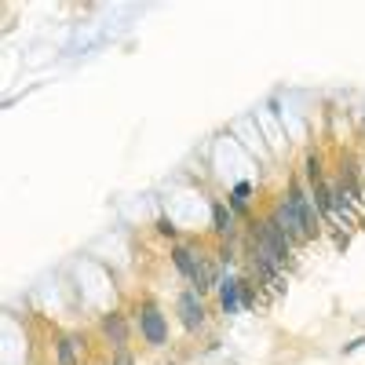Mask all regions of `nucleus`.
<instances>
[{"mask_svg": "<svg viewBox=\"0 0 365 365\" xmlns=\"http://www.w3.org/2000/svg\"><path fill=\"white\" fill-rule=\"evenodd\" d=\"M216 292H220L223 314H237V311H241V278H237V274H220Z\"/></svg>", "mask_w": 365, "mask_h": 365, "instance_id": "nucleus-9", "label": "nucleus"}, {"mask_svg": "<svg viewBox=\"0 0 365 365\" xmlns=\"http://www.w3.org/2000/svg\"><path fill=\"white\" fill-rule=\"evenodd\" d=\"M135 322H139V336L150 344V347H165L168 344V314L158 307L154 299H139L135 307Z\"/></svg>", "mask_w": 365, "mask_h": 365, "instance_id": "nucleus-3", "label": "nucleus"}, {"mask_svg": "<svg viewBox=\"0 0 365 365\" xmlns=\"http://www.w3.org/2000/svg\"><path fill=\"white\" fill-rule=\"evenodd\" d=\"M81 347H84V336H77V332H58L55 361L58 365H81Z\"/></svg>", "mask_w": 365, "mask_h": 365, "instance_id": "nucleus-10", "label": "nucleus"}, {"mask_svg": "<svg viewBox=\"0 0 365 365\" xmlns=\"http://www.w3.org/2000/svg\"><path fill=\"white\" fill-rule=\"evenodd\" d=\"M285 197L296 205V212L303 216V227H307V237L314 241V237L322 234L325 220H322V212H318V205H314V197H311V190H307V182H303L299 175H289V182H285Z\"/></svg>", "mask_w": 365, "mask_h": 365, "instance_id": "nucleus-2", "label": "nucleus"}, {"mask_svg": "<svg viewBox=\"0 0 365 365\" xmlns=\"http://www.w3.org/2000/svg\"><path fill=\"white\" fill-rule=\"evenodd\" d=\"M99 332H103V340H106L113 351H125L128 340H132L128 314H125V311H106V314L99 318Z\"/></svg>", "mask_w": 365, "mask_h": 365, "instance_id": "nucleus-6", "label": "nucleus"}, {"mask_svg": "<svg viewBox=\"0 0 365 365\" xmlns=\"http://www.w3.org/2000/svg\"><path fill=\"white\" fill-rule=\"evenodd\" d=\"M230 194H237V197H245V201H249V194H252V182H237V187H234Z\"/></svg>", "mask_w": 365, "mask_h": 365, "instance_id": "nucleus-16", "label": "nucleus"}, {"mask_svg": "<svg viewBox=\"0 0 365 365\" xmlns=\"http://www.w3.org/2000/svg\"><path fill=\"white\" fill-rule=\"evenodd\" d=\"M212 234L220 241H234L237 237V216L230 212L227 201H212Z\"/></svg>", "mask_w": 365, "mask_h": 365, "instance_id": "nucleus-8", "label": "nucleus"}, {"mask_svg": "<svg viewBox=\"0 0 365 365\" xmlns=\"http://www.w3.org/2000/svg\"><path fill=\"white\" fill-rule=\"evenodd\" d=\"M270 216L278 220V227L292 237V245L299 249V245H311V237H307V227H303V216L296 212V205L285 197V190L274 197V205H270Z\"/></svg>", "mask_w": 365, "mask_h": 365, "instance_id": "nucleus-4", "label": "nucleus"}, {"mask_svg": "<svg viewBox=\"0 0 365 365\" xmlns=\"http://www.w3.org/2000/svg\"><path fill=\"white\" fill-rule=\"evenodd\" d=\"M154 227H158V234H161V237H168L172 245H175V237H179V230H175V223H172L168 216H161V220H158Z\"/></svg>", "mask_w": 365, "mask_h": 365, "instance_id": "nucleus-14", "label": "nucleus"}, {"mask_svg": "<svg viewBox=\"0 0 365 365\" xmlns=\"http://www.w3.org/2000/svg\"><path fill=\"white\" fill-rule=\"evenodd\" d=\"M168 256H172V267L182 274V282H190V285H194V278H197V259H201V249H190V245H182V241H175Z\"/></svg>", "mask_w": 365, "mask_h": 365, "instance_id": "nucleus-7", "label": "nucleus"}, {"mask_svg": "<svg viewBox=\"0 0 365 365\" xmlns=\"http://www.w3.org/2000/svg\"><path fill=\"white\" fill-rule=\"evenodd\" d=\"M299 179L307 182V187H318V182L325 179V168H322V158H318V154H307V158H303V172H299Z\"/></svg>", "mask_w": 365, "mask_h": 365, "instance_id": "nucleus-12", "label": "nucleus"}, {"mask_svg": "<svg viewBox=\"0 0 365 365\" xmlns=\"http://www.w3.org/2000/svg\"><path fill=\"white\" fill-rule=\"evenodd\" d=\"M245 234H252L256 241H259V245L274 256V259H278L282 267H289L292 263V256H296V245H292V237L278 227V220H274L270 216V212H267V216H256V220H249V230Z\"/></svg>", "mask_w": 365, "mask_h": 365, "instance_id": "nucleus-1", "label": "nucleus"}, {"mask_svg": "<svg viewBox=\"0 0 365 365\" xmlns=\"http://www.w3.org/2000/svg\"><path fill=\"white\" fill-rule=\"evenodd\" d=\"M252 307H256V285L241 278V311H252Z\"/></svg>", "mask_w": 365, "mask_h": 365, "instance_id": "nucleus-13", "label": "nucleus"}, {"mask_svg": "<svg viewBox=\"0 0 365 365\" xmlns=\"http://www.w3.org/2000/svg\"><path fill=\"white\" fill-rule=\"evenodd\" d=\"M110 365H135V354L125 347V351H113V358H110Z\"/></svg>", "mask_w": 365, "mask_h": 365, "instance_id": "nucleus-15", "label": "nucleus"}, {"mask_svg": "<svg viewBox=\"0 0 365 365\" xmlns=\"http://www.w3.org/2000/svg\"><path fill=\"white\" fill-rule=\"evenodd\" d=\"M361 344H365V336H358V340H354V344H344V354H354V351H358V347H361Z\"/></svg>", "mask_w": 365, "mask_h": 365, "instance_id": "nucleus-17", "label": "nucleus"}, {"mask_svg": "<svg viewBox=\"0 0 365 365\" xmlns=\"http://www.w3.org/2000/svg\"><path fill=\"white\" fill-rule=\"evenodd\" d=\"M307 190H311V197H314V205L322 212V220H336V216H332V182L322 179L318 187H307Z\"/></svg>", "mask_w": 365, "mask_h": 365, "instance_id": "nucleus-11", "label": "nucleus"}, {"mask_svg": "<svg viewBox=\"0 0 365 365\" xmlns=\"http://www.w3.org/2000/svg\"><path fill=\"white\" fill-rule=\"evenodd\" d=\"M175 314H179V325L187 329V332H201L208 314H205V296L194 292V289H182L175 296Z\"/></svg>", "mask_w": 365, "mask_h": 365, "instance_id": "nucleus-5", "label": "nucleus"}]
</instances>
